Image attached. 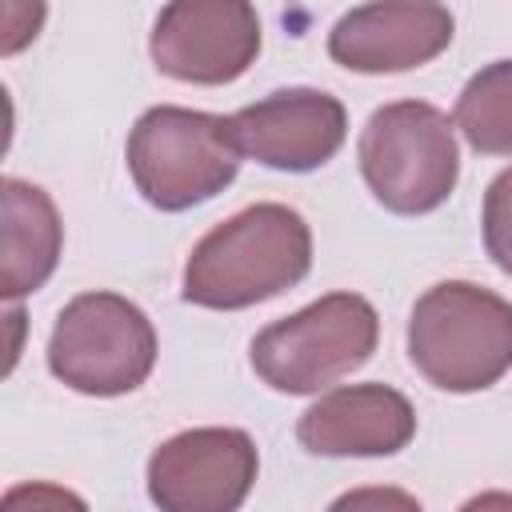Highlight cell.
<instances>
[{
  "label": "cell",
  "instance_id": "6da1fadb",
  "mask_svg": "<svg viewBox=\"0 0 512 512\" xmlns=\"http://www.w3.org/2000/svg\"><path fill=\"white\" fill-rule=\"evenodd\" d=\"M312 268V232L288 204H248L188 252L180 296L196 308L236 312L280 296Z\"/></svg>",
  "mask_w": 512,
  "mask_h": 512
},
{
  "label": "cell",
  "instance_id": "7a4b0ae2",
  "mask_svg": "<svg viewBox=\"0 0 512 512\" xmlns=\"http://www.w3.org/2000/svg\"><path fill=\"white\" fill-rule=\"evenodd\" d=\"M408 360L444 392H484L512 368V304L472 280L432 284L408 316Z\"/></svg>",
  "mask_w": 512,
  "mask_h": 512
},
{
  "label": "cell",
  "instance_id": "3957f363",
  "mask_svg": "<svg viewBox=\"0 0 512 512\" xmlns=\"http://www.w3.org/2000/svg\"><path fill=\"white\" fill-rule=\"evenodd\" d=\"M360 176L396 216L436 212L460 176L456 124L428 100H392L360 132Z\"/></svg>",
  "mask_w": 512,
  "mask_h": 512
},
{
  "label": "cell",
  "instance_id": "277c9868",
  "mask_svg": "<svg viewBox=\"0 0 512 512\" xmlns=\"http://www.w3.org/2000/svg\"><path fill=\"white\" fill-rule=\"evenodd\" d=\"M128 172L136 192L160 212H184L224 192L240 172L228 116L156 104L128 132Z\"/></svg>",
  "mask_w": 512,
  "mask_h": 512
},
{
  "label": "cell",
  "instance_id": "5b68a950",
  "mask_svg": "<svg viewBox=\"0 0 512 512\" xmlns=\"http://www.w3.org/2000/svg\"><path fill=\"white\" fill-rule=\"evenodd\" d=\"M380 340V316L360 292H328L308 308L268 324L252 340L256 376L288 396L328 392L352 376Z\"/></svg>",
  "mask_w": 512,
  "mask_h": 512
},
{
  "label": "cell",
  "instance_id": "8992f818",
  "mask_svg": "<svg viewBox=\"0 0 512 512\" xmlns=\"http://www.w3.org/2000/svg\"><path fill=\"white\" fill-rule=\"evenodd\" d=\"M156 364V328L140 304L120 292L72 296L48 336V368L84 396L136 392Z\"/></svg>",
  "mask_w": 512,
  "mask_h": 512
},
{
  "label": "cell",
  "instance_id": "52a82bcc",
  "mask_svg": "<svg viewBox=\"0 0 512 512\" xmlns=\"http://www.w3.org/2000/svg\"><path fill=\"white\" fill-rule=\"evenodd\" d=\"M260 472L244 428H188L148 456V496L160 512H236Z\"/></svg>",
  "mask_w": 512,
  "mask_h": 512
},
{
  "label": "cell",
  "instance_id": "ba28073f",
  "mask_svg": "<svg viewBox=\"0 0 512 512\" xmlns=\"http://www.w3.org/2000/svg\"><path fill=\"white\" fill-rule=\"evenodd\" d=\"M148 52L180 84H232L260 56V16L248 0H176L160 8Z\"/></svg>",
  "mask_w": 512,
  "mask_h": 512
},
{
  "label": "cell",
  "instance_id": "9c48e42d",
  "mask_svg": "<svg viewBox=\"0 0 512 512\" xmlns=\"http://www.w3.org/2000/svg\"><path fill=\"white\" fill-rule=\"evenodd\" d=\"M228 128L240 156L276 172H312L344 148L348 112L324 88H280L232 112Z\"/></svg>",
  "mask_w": 512,
  "mask_h": 512
},
{
  "label": "cell",
  "instance_id": "30bf717a",
  "mask_svg": "<svg viewBox=\"0 0 512 512\" xmlns=\"http://www.w3.org/2000/svg\"><path fill=\"white\" fill-rule=\"evenodd\" d=\"M452 12L428 0H384L344 12L328 32V56L348 72H408L452 44Z\"/></svg>",
  "mask_w": 512,
  "mask_h": 512
},
{
  "label": "cell",
  "instance_id": "8fae6325",
  "mask_svg": "<svg viewBox=\"0 0 512 512\" xmlns=\"http://www.w3.org/2000/svg\"><path fill=\"white\" fill-rule=\"evenodd\" d=\"M416 436V408L392 384H336L300 420L296 440L312 456H392Z\"/></svg>",
  "mask_w": 512,
  "mask_h": 512
},
{
  "label": "cell",
  "instance_id": "7c38bea8",
  "mask_svg": "<svg viewBox=\"0 0 512 512\" xmlns=\"http://www.w3.org/2000/svg\"><path fill=\"white\" fill-rule=\"evenodd\" d=\"M0 296L16 304L20 296L48 284L60 264L64 224L52 196L28 180L4 176L0 180Z\"/></svg>",
  "mask_w": 512,
  "mask_h": 512
},
{
  "label": "cell",
  "instance_id": "4fadbf2b",
  "mask_svg": "<svg viewBox=\"0 0 512 512\" xmlns=\"http://www.w3.org/2000/svg\"><path fill=\"white\" fill-rule=\"evenodd\" d=\"M452 124L484 156H512V60H492L456 96Z\"/></svg>",
  "mask_w": 512,
  "mask_h": 512
},
{
  "label": "cell",
  "instance_id": "5bb4252c",
  "mask_svg": "<svg viewBox=\"0 0 512 512\" xmlns=\"http://www.w3.org/2000/svg\"><path fill=\"white\" fill-rule=\"evenodd\" d=\"M484 248L492 264L512 276V168H504L484 192Z\"/></svg>",
  "mask_w": 512,
  "mask_h": 512
},
{
  "label": "cell",
  "instance_id": "9a60e30c",
  "mask_svg": "<svg viewBox=\"0 0 512 512\" xmlns=\"http://www.w3.org/2000/svg\"><path fill=\"white\" fill-rule=\"evenodd\" d=\"M0 512H88L84 496L64 488V484H48V480H20L4 492Z\"/></svg>",
  "mask_w": 512,
  "mask_h": 512
},
{
  "label": "cell",
  "instance_id": "2e32d148",
  "mask_svg": "<svg viewBox=\"0 0 512 512\" xmlns=\"http://www.w3.org/2000/svg\"><path fill=\"white\" fill-rule=\"evenodd\" d=\"M328 512H424L420 500L404 488L392 484H368V488H352L344 496H336L328 504Z\"/></svg>",
  "mask_w": 512,
  "mask_h": 512
},
{
  "label": "cell",
  "instance_id": "e0dca14e",
  "mask_svg": "<svg viewBox=\"0 0 512 512\" xmlns=\"http://www.w3.org/2000/svg\"><path fill=\"white\" fill-rule=\"evenodd\" d=\"M460 512H512V492H500V488L480 492V496L464 500V504H460Z\"/></svg>",
  "mask_w": 512,
  "mask_h": 512
}]
</instances>
